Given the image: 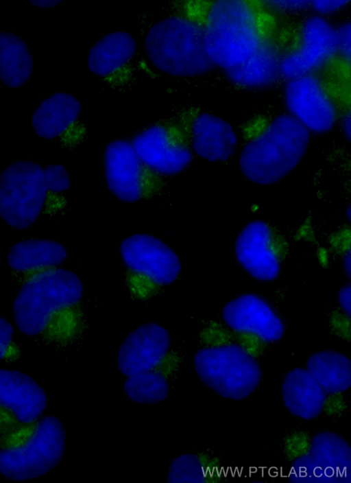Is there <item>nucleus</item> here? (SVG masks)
Returning <instances> with one entry per match:
<instances>
[{
	"instance_id": "1",
	"label": "nucleus",
	"mask_w": 351,
	"mask_h": 483,
	"mask_svg": "<svg viewBox=\"0 0 351 483\" xmlns=\"http://www.w3.org/2000/svg\"><path fill=\"white\" fill-rule=\"evenodd\" d=\"M261 2L180 1L178 12L202 29L206 54L214 64L226 70L246 60L271 37L273 23Z\"/></svg>"
},
{
	"instance_id": "2",
	"label": "nucleus",
	"mask_w": 351,
	"mask_h": 483,
	"mask_svg": "<svg viewBox=\"0 0 351 483\" xmlns=\"http://www.w3.org/2000/svg\"><path fill=\"white\" fill-rule=\"evenodd\" d=\"M309 139V131L291 115L280 114L269 119L241 151V172L258 185L275 183L298 165Z\"/></svg>"
},
{
	"instance_id": "3",
	"label": "nucleus",
	"mask_w": 351,
	"mask_h": 483,
	"mask_svg": "<svg viewBox=\"0 0 351 483\" xmlns=\"http://www.w3.org/2000/svg\"><path fill=\"white\" fill-rule=\"evenodd\" d=\"M145 50L156 69L172 76L197 77L215 67L206 54L202 27L178 12L151 27Z\"/></svg>"
},
{
	"instance_id": "4",
	"label": "nucleus",
	"mask_w": 351,
	"mask_h": 483,
	"mask_svg": "<svg viewBox=\"0 0 351 483\" xmlns=\"http://www.w3.org/2000/svg\"><path fill=\"white\" fill-rule=\"evenodd\" d=\"M82 294V283L73 272L63 268L43 272L18 292L12 305L15 324L26 335H38L55 312L76 304Z\"/></svg>"
},
{
	"instance_id": "5",
	"label": "nucleus",
	"mask_w": 351,
	"mask_h": 483,
	"mask_svg": "<svg viewBox=\"0 0 351 483\" xmlns=\"http://www.w3.org/2000/svg\"><path fill=\"white\" fill-rule=\"evenodd\" d=\"M193 365L206 386L219 396L233 401L248 397L262 378L257 361L235 344L199 349L193 356Z\"/></svg>"
},
{
	"instance_id": "6",
	"label": "nucleus",
	"mask_w": 351,
	"mask_h": 483,
	"mask_svg": "<svg viewBox=\"0 0 351 483\" xmlns=\"http://www.w3.org/2000/svg\"><path fill=\"white\" fill-rule=\"evenodd\" d=\"M193 110L184 109L154 123L131 141L139 157L165 178L181 173L193 160L190 132Z\"/></svg>"
},
{
	"instance_id": "7",
	"label": "nucleus",
	"mask_w": 351,
	"mask_h": 483,
	"mask_svg": "<svg viewBox=\"0 0 351 483\" xmlns=\"http://www.w3.org/2000/svg\"><path fill=\"white\" fill-rule=\"evenodd\" d=\"M66 433L62 422L49 415L41 419L23 445L0 450V473L17 482L43 476L62 460Z\"/></svg>"
},
{
	"instance_id": "8",
	"label": "nucleus",
	"mask_w": 351,
	"mask_h": 483,
	"mask_svg": "<svg viewBox=\"0 0 351 483\" xmlns=\"http://www.w3.org/2000/svg\"><path fill=\"white\" fill-rule=\"evenodd\" d=\"M104 166L109 190L125 202L154 198L162 193L167 185V178L147 165L131 141L125 139L114 140L106 145Z\"/></svg>"
},
{
	"instance_id": "9",
	"label": "nucleus",
	"mask_w": 351,
	"mask_h": 483,
	"mask_svg": "<svg viewBox=\"0 0 351 483\" xmlns=\"http://www.w3.org/2000/svg\"><path fill=\"white\" fill-rule=\"evenodd\" d=\"M43 167L20 161L0 174V217L10 227L24 230L38 217L47 193Z\"/></svg>"
},
{
	"instance_id": "10",
	"label": "nucleus",
	"mask_w": 351,
	"mask_h": 483,
	"mask_svg": "<svg viewBox=\"0 0 351 483\" xmlns=\"http://www.w3.org/2000/svg\"><path fill=\"white\" fill-rule=\"evenodd\" d=\"M351 467V448L347 440L330 431L317 433L311 439L308 451L295 459L291 469L298 472L290 474L289 481L311 482L350 483L347 472Z\"/></svg>"
},
{
	"instance_id": "11",
	"label": "nucleus",
	"mask_w": 351,
	"mask_h": 483,
	"mask_svg": "<svg viewBox=\"0 0 351 483\" xmlns=\"http://www.w3.org/2000/svg\"><path fill=\"white\" fill-rule=\"evenodd\" d=\"M296 33L295 43L281 59V76L288 80L312 74L337 55L336 29L322 17L307 18Z\"/></svg>"
},
{
	"instance_id": "12",
	"label": "nucleus",
	"mask_w": 351,
	"mask_h": 483,
	"mask_svg": "<svg viewBox=\"0 0 351 483\" xmlns=\"http://www.w3.org/2000/svg\"><path fill=\"white\" fill-rule=\"evenodd\" d=\"M238 262L254 279L271 282L278 276L285 243L268 223L256 220L246 224L235 242Z\"/></svg>"
},
{
	"instance_id": "13",
	"label": "nucleus",
	"mask_w": 351,
	"mask_h": 483,
	"mask_svg": "<svg viewBox=\"0 0 351 483\" xmlns=\"http://www.w3.org/2000/svg\"><path fill=\"white\" fill-rule=\"evenodd\" d=\"M119 251L128 268L156 284H171L180 274L182 265L177 253L152 235H131L121 242Z\"/></svg>"
},
{
	"instance_id": "14",
	"label": "nucleus",
	"mask_w": 351,
	"mask_h": 483,
	"mask_svg": "<svg viewBox=\"0 0 351 483\" xmlns=\"http://www.w3.org/2000/svg\"><path fill=\"white\" fill-rule=\"evenodd\" d=\"M285 99L289 115L308 131L324 133L335 126L338 117L335 102L312 74L288 80Z\"/></svg>"
},
{
	"instance_id": "15",
	"label": "nucleus",
	"mask_w": 351,
	"mask_h": 483,
	"mask_svg": "<svg viewBox=\"0 0 351 483\" xmlns=\"http://www.w3.org/2000/svg\"><path fill=\"white\" fill-rule=\"evenodd\" d=\"M136 43L126 32H114L101 38L87 58L89 71L111 88L123 91L136 77Z\"/></svg>"
},
{
	"instance_id": "16",
	"label": "nucleus",
	"mask_w": 351,
	"mask_h": 483,
	"mask_svg": "<svg viewBox=\"0 0 351 483\" xmlns=\"http://www.w3.org/2000/svg\"><path fill=\"white\" fill-rule=\"evenodd\" d=\"M222 318L234 331L253 335L272 343L284 335L285 327L274 308L263 298L252 293L239 295L223 307Z\"/></svg>"
},
{
	"instance_id": "17",
	"label": "nucleus",
	"mask_w": 351,
	"mask_h": 483,
	"mask_svg": "<svg viewBox=\"0 0 351 483\" xmlns=\"http://www.w3.org/2000/svg\"><path fill=\"white\" fill-rule=\"evenodd\" d=\"M171 345L169 331L156 322L143 324L125 338L117 354L119 370L130 377L153 370L167 355Z\"/></svg>"
},
{
	"instance_id": "18",
	"label": "nucleus",
	"mask_w": 351,
	"mask_h": 483,
	"mask_svg": "<svg viewBox=\"0 0 351 483\" xmlns=\"http://www.w3.org/2000/svg\"><path fill=\"white\" fill-rule=\"evenodd\" d=\"M190 137L193 152L210 162L228 160L238 145L237 135L229 123L195 108Z\"/></svg>"
},
{
	"instance_id": "19",
	"label": "nucleus",
	"mask_w": 351,
	"mask_h": 483,
	"mask_svg": "<svg viewBox=\"0 0 351 483\" xmlns=\"http://www.w3.org/2000/svg\"><path fill=\"white\" fill-rule=\"evenodd\" d=\"M81 104L67 92H58L44 99L33 113L32 127L40 137L52 139L71 130L81 141L85 126L80 121Z\"/></svg>"
},
{
	"instance_id": "20",
	"label": "nucleus",
	"mask_w": 351,
	"mask_h": 483,
	"mask_svg": "<svg viewBox=\"0 0 351 483\" xmlns=\"http://www.w3.org/2000/svg\"><path fill=\"white\" fill-rule=\"evenodd\" d=\"M43 388L19 370L0 368V405L9 409L23 423L35 421L47 407Z\"/></svg>"
},
{
	"instance_id": "21",
	"label": "nucleus",
	"mask_w": 351,
	"mask_h": 483,
	"mask_svg": "<svg viewBox=\"0 0 351 483\" xmlns=\"http://www.w3.org/2000/svg\"><path fill=\"white\" fill-rule=\"evenodd\" d=\"M281 395L287 410L302 420H313L322 412L326 392L309 372L297 367L289 370L281 384Z\"/></svg>"
},
{
	"instance_id": "22",
	"label": "nucleus",
	"mask_w": 351,
	"mask_h": 483,
	"mask_svg": "<svg viewBox=\"0 0 351 483\" xmlns=\"http://www.w3.org/2000/svg\"><path fill=\"white\" fill-rule=\"evenodd\" d=\"M282 56V51L270 37L243 62L226 70V74L233 83L241 87L267 86L281 76Z\"/></svg>"
},
{
	"instance_id": "23",
	"label": "nucleus",
	"mask_w": 351,
	"mask_h": 483,
	"mask_svg": "<svg viewBox=\"0 0 351 483\" xmlns=\"http://www.w3.org/2000/svg\"><path fill=\"white\" fill-rule=\"evenodd\" d=\"M306 366L326 393L341 394L351 386V362L347 355L340 352L317 351L308 358Z\"/></svg>"
},
{
	"instance_id": "24",
	"label": "nucleus",
	"mask_w": 351,
	"mask_h": 483,
	"mask_svg": "<svg viewBox=\"0 0 351 483\" xmlns=\"http://www.w3.org/2000/svg\"><path fill=\"white\" fill-rule=\"evenodd\" d=\"M34 69V58L26 43L19 36L0 32V80L6 86L18 89L27 82Z\"/></svg>"
},
{
	"instance_id": "25",
	"label": "nucleus",
	"mask_w": 351,
	"mask_h": 483,
	"mask_svg": "<svg viewBox=\"0 0 351 483\" xmlns=\"http://www.w3.org/2000/svg\"><path fill=\"white\" fill-rule=\"evenodd\" d=\"M68 253L60 243L42 239H30L15 244L8 254L10 268L25 271L38 268L53 266L64 261Z\"/></svg>"
},
{
	"instance_id": "26",
	"label": "nucleus",
	"mask_w": 351,
	"mask_h": 483,
	"mask_svg": "<svg viewBox=\"0 0 351 483\" xmlns=\"http://www.w3.org/2000/svg\"><path fill=\"white\" fill-rule=\"evenodd\" d=\"M123 390L132 401L151 405L164 401L169 388L161 373L150 370L128 377Z\"/></svg>"
},
{
	"instance_id": "27",
	"label": "nucleus",
	"mask_w": 351,
	"mask_h": 483,
	"mask_svg": "<svg viewBox=\"0 0 351 483\" xmlns=\"http://www.w3.org/2000/svg\"><path fill=\"white\" fill-rule=\"evenodd\" d=\"M206 461L195 453H184L176 458L170 464L167 482H206L210 480L204 469Z\"/></svg>"
},
{
	"instance_id": "28",
	"label": "nucleus",
	"mask_w": 351,
	"mask_h": 483,
	"mask_svg": "<svg viewBox=\"0 0 351 483\" xmlns=\"http://www.w3.org/2000/svg\"><path fill=\"white\" fill-rule=\"evenodd\" d=\"M47 189L54 193H64L69 189L71 180L69 173L62 165L51 164L43 169Z\"/></svg>"
},
{
	"instance_id": "29",
	"label": "nucleus",
	"mask_w": 351,
	"mask_h": 483,
	"mask_svg": "<svg viewBox=\"0 0 351 483\" xmlns=\"http://www.w3.org/2000/svg\"><path fill=\"white\" fill-rule=\"evenodd\" d=\"M337 31V54L350 64V25H341Z\"/></svg>"
},
{
	"instance_id": "30",
	"label": "nucleus",
	"mask_w": 351,
	"mask_h": 483,
	"mask_svg": "<svg viewBox=\"0 0 351 483\" xmlns=\"http://www.w3.org/2000/svg\"><path fill=\"white\" fill-rule=\"evenodd\" d=\"M13 332L12 325L0 316V360L5 357L8 351L12 341Z\"/></svg>"
},
{
	"instance_id": "31",
	"label": "nucleus",
	"mask_w": 351,
	"mask_h": 483,
	"mask_svg": "<svg viewBox=\"0 0 351 483\" xmlns=\"http://www.w3.org/2000/svg\"><path fill=\"white\" fill-rule=\"evenodd\" d=\"M269 6L282 11H298L311 7L310 1H265Z\"/></svg>"
},
{
	"instance_id": "32",
	"label": "nucleus",
	"mask_w": 351,
	"mask_h": 483,
	"mask_svg": "<svg viewBox=\"0 0 351 483\" xmlns=\"http://www.w3.org/2000/svg\"><path fill=\"white\" fill-rule=\"evenodd\" d=\"M349 1H312L311 7L321 14H329L339 10Z\"/></svg>"
},
{
	"instance_id": "33",
	"label": "nucleus",
	"mask_w": 351,
	"mask_h": 483,
	"mask_svg": "<svg viewBox=\"0 0 351 483\" xmlns=\"http://www.w3.org/2000/svg\"><path fill=\"white\" fill-rule=\"evenodd\" d=\"M350 295L351 287L350 283L342 287L337 295L340 307L348 316L350 315Z\"/></svg>"
},
{
	"instance_id": "34",
	"label": "nucleus",
	"mask_w": 351,
	"mask_h": 483,
	"mask_svg": "<svg viewBox=\"0 0 351 483\" xmlns=\"http://www.w3.org/2000/svg\"><path fill=\"white\" fill-rule=\"evenodd\" d=\"M62 1H56V0H29V2L31 5L40 8H51L56 6L58 4L61 3Z\"/></svg>"
},
{
	"instance_id": "35",
	"label": "nucleus",
	"mask_w": 351,
	"mask_h": 483,
	"mask_svg": "<svg viewBox=\"0 0 351 483\" xmlns=\"http://www.w3.org/2000/svg\"><path fill=\"white\" fill-rule=\"evenodd\" d=\"M342 128L346 137L350 139V111L346 113L342 121Z\"/></svg>"
},
{
	"instance_id": "36",
	"label": "nucleus",
	"mask_w": 351,
	"mask_h": 483,
	"mask_svg": "<svg viewBox=\"0 0 351 483\" xmlns=\"http://www.w3.org/2000/svg\"><path fill=\"white\" fill-rule=\"evenodd\" d=\"M343 267L348 277L350 276V254L348 253L343 259Z\"/></svg>"
}]
</instances>
